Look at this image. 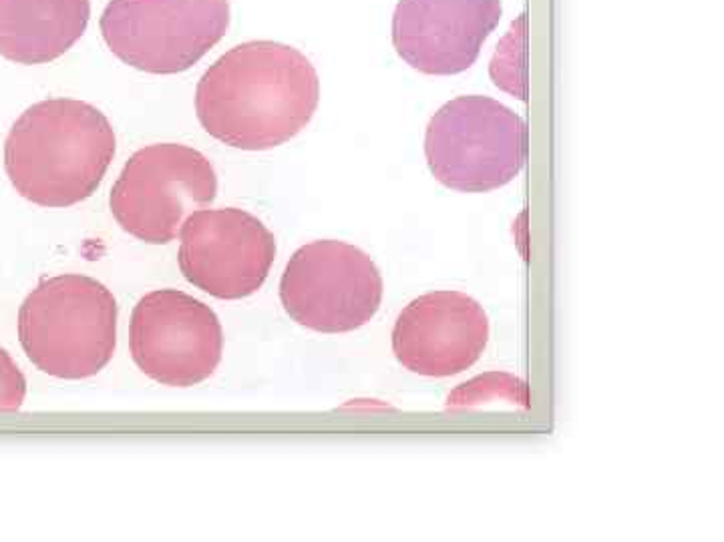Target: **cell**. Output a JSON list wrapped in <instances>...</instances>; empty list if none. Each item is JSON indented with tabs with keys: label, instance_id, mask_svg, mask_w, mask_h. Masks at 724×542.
I'll list each match as a JSON object with an SVG mask.
<instances>
[{
	"label": "cell",
	"instance_id": "1",
	"mask_svg": "<svg viewBox=\"0 0 724 542\" xmlns=\"http://www.w3.org/2000/svg\"><path fill=\"white\" fill-rule=\"evenodd\" d=\"M320 101L317 69L305 52L276 40L232 47L205 69L195 111L217 141L264 152L296 137Z\"/></svg>",
	"mask_w": 724,
	"mask_h": 542
},
{
	"label": "cell",
	"instance_id": "2",
	"mask_svg": "<svg viewBox=\"0 0 724 542\" xmlns=\"http://www.w3.org/2000/svg\"><path fill=\"white\" fill-rule=\"evenodd\" d=\"M114 155V125L102 109L67 97L28 107L4 141V169L14 190L43 207L85 202Z\"/></svg>",
	"mask_w": 724,
	"mask_h": 542
},
{
	"label": "cell",
	"instance_id": "3",
	"mask_svg": "<svg viewBox=\"0 0 724 542\" xmlns=\"http://www.w3.org/2000/svg\"><path fill=\"white\" fill-rule=\"evenodd\" d=\"M19 340L40 372L55 378H91L114 358V293L79 274L43 279L21 305Z\"/></svg>",
	"mask_w": 724,
	"mask_h": 542
},
{
	"label": "cell",
	"instance_id": "4",
	"mask_svg": "<svg viewBox=\"0 0 724 542\" xmlns=\"http://www.w3.org/2000/svg\"><path fill=\"white\" fill-rule=\"evenodd\" d=\"M425 155L435 179L449 190H499L525 165L527 127L491 97L463 95L432 115Z\"/></svg>",
	"mask_w": 724,
	"mask_h": 542
},
{
	"label": "cell",
	"instance_id": "5",
	"mask_svg": "<svg viewBox=\"0 0 724 542\" xmlns=\"http://www.w3.org/2000/svg\"><path fill=\"white\" fill-rule=\"evenodd\" d=\"M216 193V169L204 153L181 143H153L129 157L109 205L133 238L162 245L176 240L186 219Z\"/></svg>",
	"mask_w": 724,
	"mask_h": 542
},
{
	"label": "cell",
	"instance_id": "6",
	"mask_svg": "<svg viewBox=\"0 0 724 542\" xmlns=\"http://www.w3.org/2000/svg\"><path fill=\"white\" fill-rule=\"evenodd\" d=\"M381 272L344 241H312L294 253L280 281V300L296 324L322 334L367 326L382 302Z\"/></svg>",
	"mask_w": 724,
	"mask_h": 542
},
{
	"label": "cell",
	"instance_id": "7",
	"mask_svg": "<svg viewBox=\"0 0 724 542\" xmlns=\"http://www.w3.org/2000/svg\"><path fill=\"white\" fill-rule=\"evenodd\" d=\"M103 38L126 63L147 73H179L226 35L229 0H109Z\"/></svg>",
	"mask_w": 724,
	"mask_h": 542
},
{
	"label": "cell",
	"instance_id": "8",
	"mask_svg": "<svg viewBox=\"0 0 724 542\" xmlns=\"http://www.w3.org/2000/svg\"><path fill=\"white\" fill-rule=\"evenodd\" d=\"M129 348L145 376L188 388L216 372L224 332L210 305L183 291L155 290L133 310Z\"/></svg>",
	"mask_w": 724,
	"mask_h": 542
},
{
	"label": "cell",
	"instance_id": "9",
	"mask_svg": "<svg viewBox=\"0 0 724 542\" xmlns=\"http://www.w3.org/2000/svg\"><path fill=\"white\" fill-rule=\"evenodd\" d=\"M179 269L217 300H241L260 290L276 257L274 233L238 207L198 209L179 231Z\"/></svg>",
	"mask_w": 724,
	"mask_h": 542
},
{
	"label": "cell",
	"instance_id": "10",
	"mask_svg": "<svg viewBox=\"0 0 724 542\" xmlns=\"http://www.w3.org/2000/svg\"><path fill=\"white\" fill-rule=\"evenodd\" d=\"M489 341V320L479 303L461 291H431L401 312L393 329L399 364L429 378L470 370Z\"/></svg>",
	"mask_w": 724,
	"mask_h": 542
},
{
	"label": "cell",
	"instance_id": "11",
	"mask_svg": "<svg viewBox=\"0 0 724 542\" xmlns=\"http://www.w3.org/2000/svg\"><path fill=\"white\" fill-rule=\"evenodd\" d=\"M501 19V0H399L394 49L425 75H455L477 61Z\"/></svg>",
	"mask_w": 724,
	"mask_h": 542
},
{
	"label": "cell",
	"instance_id": "12",
	"mask_svg": "<svg viewBox=\"0 0 724 542\" xmlns=\"http://www.w3.org/2000/svg\"><path fill=\"white\" fill-rule=\"evenodd\" d=\"M91 0H0V55L23 64L49 63L90 25Z\"/></svg>",
	"mask_w": 724,
	"mask_h": 542
},
{
	"label": "cell",
	"instance_id": "13",
	"mask_svg": "<svg viewBox=\"0 0 724 542\" xmlns=\"http://www.w3.org/2000/svg\"><path fill=\"white\" fill-rule=\"evenodd\" d=\"M525 14H521L518 23L511 25L508 37L497 47L496 57L491 61V76L497 87L506 88L515 97L525 99Z\"/></svg>",
	"mask_w": 724,
	"mask_h": 542
},
{
	"label": "cell",
	"instance_id": "14",
	"mask_svg": "<svg viewBox=\"0 0 724 542\" xmlns=\"http://www.w3.org/2000/svg\"><path fill=\"white\" fill-rule=\"evenodd\" d=\"M26 396V380L11 353L0 348V412H16Z\"/></svg>",
	"mask_w": 724,
	"mask_h": 542
}]
</instances>
